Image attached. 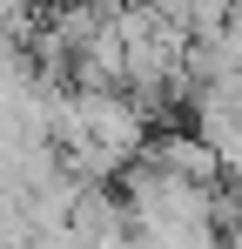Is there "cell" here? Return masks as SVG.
<instances>
[{
    "label": "cell",
    "instance_id": "1",
    "mask_svg": "<svg viewBox=\"0 0 242 249\" xmlns=\"http://www.w3.org/2000/svg\"><path fill=\"white\" fill-rule=\"evenodd\" d=\"M81 115H87V148H101L121 168H135L155 142V122L141 115L135 94H81Z\"/></svg>",
    "mask_w": 242,
    "mask_h": 249
},
{
    "label": "cell",
    "instance_id": "2",
    "mask_svg": "<svg viewBox=\"0 0 242 249\" xmlns=\"http://www.w3.org/2000/svg\"><path fill=\"white\" fill-rule=\"evenodd\" d=\"M141 162L161 168V175H182V182H202V189H222V162H215V148L202 142L195 128L189 135H155Z\"/></svg>",
    "mask_w": 242,
    "mask_h": 249
}]
</instances>
